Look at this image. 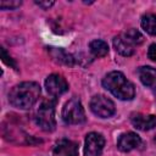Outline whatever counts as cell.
<instances>
[{"label":"cell","mask_w":156,"mask_h":156,"mask_svg":"<svg viewBox=\"0 0 156 156\" xmlns=\"http://www.w3.org/2000/svg\"><path fill=\"white\" fill-rule=\"evenodd\" d=\"M35 4L44 10H48L49 7H51L54 5V1H35Z\"/></svg>","instance_id":"cell-20"},{"label":"cell","mask_w":156,"mask_h":156,"mask_svg":"<svg viewBox=\"0 0 156 156\" xmlns=\"http://www.w3.org/2000/svg\"><path fill=\"white\" fill-rule=\"evenodd\" d=\"M62 119L67 124H80L85 122V112L78 99L73 98L65 104L62 108Z\"/></svg>","instance_id":"cell-4"},{"label":"cell","mask_w":156,"mask_h":156,"mask_svg":"<svg viewBox=\"0 0 156 156\" xmlns=\"http://www.w3.org/2000/svg\"><path fill=\"white\" fill-rule=\"evenodd\" d=\"M122 34H123L124 38H126L132 45H134V46H138V45H140V44L144 41L143 34H141L139 30L134 29V28H130V29H128L127 32H124V33H122Z\"/></svg>","instance_id":"cell-15"},{"label":"cell","mask_w":156,"mask_h":156,"mask_svg":"<svg viewBox=\"0 0 156 156\" xmlns=\"http://www.w3.org/2000/svg\"><path fill=\"white\" fill-rule=\"evenodd\" d=\"M141 27L150 35H156V15L146 13L141 17Z\"/></svg>","instance_id":"cell-14"},{"label":"cell","mask_w":156,"mask_h":156,"mask_svg":"<svg viewBox=\"0 0 156 156\" xmlns=\"http://www.w3.org/2000/svg\"><path fill=\"white\" fill-rule=\"evenodd\" d=\"M141 145V138L133 132H127L119 135L117 140V147L123 152H129L134 149H138Z\"/></svg>","instance_id":"cell-8"},{"label":"cell","mask_w":156,"mask_h":156,"mask_svg":"<svg viewBox=\"0 0 156 156\" xmlns=\"http://www.w3.org/2000/svg\"><path fill=\"white\" fill-rule=\"evenodd\" d=\"M113 48L115 50L121 54L122 56H132L134 54V45H132L124 37L123 34H119L113 38Z\"/></svg>","instance_id":"cell-12"},{"label":"cell","mask_w":156,"mask_h":156,"mask_svg":"<svg viewBox=\"0 0 156 156\" xmlns=\"http://www.w3.org/2000/svg\"><path fill=\"white\" fill-rule=\"evenodd\" d=\"M132 124L139 130H150L156 127V116L144 115V113H133L130 116Z\"/></svg>","instance_id":"cell-9"},{"label":"cell","mask_w":156,"mask_h":156,"mask_svg":"<svg viewBox=\"0 0 156 156\" xmlns=\"http://www.w3.org/2000/svg\"><path fill=\"white\" fill-rule=\"evenodd\" d=\"M89 49H90V52L95 57H104L108 52V45H107V43L104 41V40H100V39L91 40L90 44H89Z\"/></svg>","instance_id":"cell-13"},{"label":"cell","mask_w":156,"mask_h":156,"mask_svg":"<svg viewBox=\"0 0 156 156\" xmlns=\"http://www.w3.org/2000/svg\"><path fill=\"white\" fill-rule=\"evenodd\" d=\"M147 56H149L150 60H152V61L156 62V44H151V45L149 46Z\"/></svg>","instance_id":"cell-18"},{"label":"cell","mask_w":156,"mask_h":156,"mask_svg":"<svg viewBox=\"0 0 156 156\" xmlns=\"http://www.w3.org/2000/svg\"><path fill=\"white\" fill-rule=\"evenodd\" d=\"M1 52H2V60L7 63V65H10V66H12V67H16V65H15V62H12V60H11V57L10 56H7V54H6V50L2 48L1 49Z\"/></svg>","instance_id":"cell-19"},{"label":"cell","mask_w":156,"mask_h":156,"mask_svg":"<svg viewBox=\"0 0 156 156\" xmlns=\"http://www.w3.org/2000/svg\"><path fill=\"white\" fill-rule=\"evenodd\" d=\"M138 76L145 87L156 89V68L150 66H141L138 68Z\"/></svg>","instance_id":"cell-11"},{"label":"cell","mask_w":156,"mask_h":156,"mask_svg":"<svg viewBox=\"0 0 156 156\" xmlns=\"http://www.w3.org/2000/svg\"><path fill=\"white\" fill-rule=\"evenodd\" d=\"M52 57L56 58V61H58L61 63L69 65V66L73 65V57L69 54H67L66 51H63L62 49H54L52 50Z\"/></svg>","instance_id":"cell-16"},{"label":"cell","mask_w":156,"mask_h":156,"mask_svg":"<svg viewBox=\"0 0 156 156\" xmlns=\"http://www.w3.org/2000/svg\"><path fill=\"white\" fill-rule=\"evenodd\" d=\"M21 1H6V0H2L0 1V7L2 10H13V9H17L18 6H21Z\"/></svg>","instance_id":"cell-17"},{"label":"cell","mask_w":156,"mask_h":156,"mask_svg":"<svg viewBox=\"0 0 156 156\" xmlns=\"http://www.w3.org/2000/svg\"><path fill=\"white\" fill-rule=\"evenodd\" d=\"M102 87L119 100H132L135 95V88L130 80L119 71L107 73L102 79Z\"/></svg>","instance_id":"cell-2"},{"label":"cell","mask_w":156,"mask_h":156,"mask_svg":"<svg viewBox=\"0 0 156 156\" xmlns=\"http://www.w3.org/2000/svg\"><path fill=\"white\" fill-rule=\"evenodd\" d=\"M105 146V138L102 134L91 132L85 136L84 155L85 156H100Z\"/></svg>","instance_id":"cell-6"},{"label":"cell","mask_w":156,"mask_h":156,"mask_svg":"<svg viewBox=\"0 0 156 156\" xmlns=\"http://www.w3.org/2000/svg\"><path fill=\"white\" fill-rule=\"evenodd\" d=\"M90 110L94 115L101 118H108L116 112L115 104L105 95H95L90 100Z\"/></svg>","instance_id":"cell-5"},{"label":"cell","mask_w":156,"mask_h":156,"mask_svg":"<svg viewBox=\"0 0 156 156\" xmlns=\"http://www.w3.org/2000/svg\"><path fill=\"white\" fill-rule=\"evenodd\" d=\"M55 156H78V144L68 139L58 140L54 146Z\"/></svg>","instance_id":"cell-10"},{"label":"cell","mask_w":156,"mask_h":156,"mask_svg":"<svg viewBox=\"0 0 156 156\" xmlns=\"http://www.w3.org/2000/svg\"><path fill=\"white\" fill-rule=\"evenodd\" d=\"M40 87L35 82H22L15 85L9 93V101L12 106L22 110L30 108L39 99Z\"/></svg>","instance_id":"cell-1"},{"label":"cell","mask_w":156,"mask_h":156,"mask_svg":"<svg viewBox=\"0 0 156 156\" xmlns=\"http://www.w3.org/2000/svg\"><path fill=\"white\" fill-rule=\"evenodd\" d=\"M34 121L37 126H39L45 132H51L56 127L55 119V104L52 101L43 102L34 115Z\"/></svg>","instance_id":"cell-3"},{"label":"cell","mask_w":156,"mask_h":156,"mask_svg":"<svg viewBox=\"0 0 156 156\" xmlns=\"http://www.w3.org/2000/svg\"><path fill=\"white\" fill-rule=\"evenodd\" d=\"M45 88L51 96L57 98L68 90V83L61 74L54 73L45 79Z\"/></svg>","instance_id":"cell-7"}]
</instances>
